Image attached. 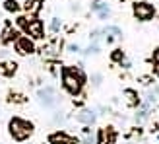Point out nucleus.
Wrapping results in <instances>:
<instances>
[{"instance_id":"10","label":"nucleus","mask_w":159,"mask_h":144,"mask_svg":"<svg viewBox=\"0 0 159 144\" xmlns=\"http://www.w3.org/2000/svg\"><path fill=\"white\" fill-rule=\"evenodd\" d=\"M16 39H18V29L12 27L10 23H6V27L2 31V41L8 43V41H16Z\"/></svg>"},{"instance_id":"15","label":"nucleus","mask_w":159,"mask_h":144,"mask_svg":"<svg viewBox=\"0 0 159 144\" xmlns=\"http://www.w3.org/2000/svg\"><path fill=\"white\" fill-rule=\"evenodd\" d=\"M60 26H62V23H60V20H58V18H52V20H51V26H49V29L52 31V33H58V31H60Z\"/></svg>"},{"instance_id":"25","label":"nucleus","mask_w":159,"mask_h":144,"mask_svg":"<svg viewBox=\"0 0 159 144\" xmlns=\"http://www.w3.org/2000/svg\"><path fill=\"white\" fill-rule=\"evenodd\" d=\"M25 144H33V142H25Z\"/></svg>"},{"instance_id":"23","label":"nucleus","mask_w":159,"mask_h":144,"mask_svg":"<svg viewBox=\"0 0 159 144\" xmlns=\"http://www.w3.org/2000/svg\"><path fill=\"white\" fill-rule=\"evenodd\" d=\"M8 59V51L6 49H0V60H6Z\"/></svg>"},{"instance_id":"22","label":"nucleus","mask_w":159,"mask_h":144,"mask_svg":"<svg viewBox=\"0 0 159 144\" xmlns=\"http://www.w3.org/2000/svg\"><path fill=\"white\" fill-rule=\"evenodd\" d=\"M153 62H155V65H159V47L153 51Z\"/></svg>"},{"instance_id":"7","label":"nucleus","mask_w":159,"mask_h":144,"mask_svg":"<svg viewBox=\"0 0 159 144\" xmlns=\"http://www.w3.org/2000/svg\"><path fill=\"white\" fill-rule=\"evenodd\" d=\"M95 119H97V113H95L93 109H82V111H78V113H76V121L85 125V127L93 125Z\"/></svg>"},{"instance_id":"12","label":"nucleus","mask_w":159,"mask_h":144,"mask_svg":"<svg viewBox=\"0 0 159 144\" xmlns=\"http://www.w3.org/2000/svg\"><path fill=\"white\" fill-rule=\"evenodd\" d=\"M2 8H4L6 12H10V14H18L21 10V4L18 2V0H4Z\"/></svg>"},{"instance_id":"11","label":"nucleus","mask_w":159,"mask_h":144,"mask_svg":"<svg viewBox=\"0 0 159 144\" xmlns=\"http://www.w3.org/2000/svg\"><path fill=\"white\" fill-rule=\"evenodd\" d=\"M122 95H124V103L128 107H134V105H138V92H134V90H124L122 92Z\"/></svg>"},{"instance_id":"4","label":"nucleus","mask_w":159,"mask_h":144,"mask_svg":"<svg viewBox=\"0 0 159 144\" xmlns=\"http://www.w3.org/2000/svg\"><path fill=\"white\" fill-rule=\"evenodd\" d=\"M132 14L138 22H149V20H153V16H155V6L140 0V2L132 4Z\"/></svg>"},{"instance_id":"8","label":"nucleus","mask_w":159,"mask_h":144,"mask_svg":"<svg viewBox=\"0 0 159 144\" xmlns=\"http://www.w3.org/2000/svg\"><path fill=\"white\" fill-rule=\"evenodd\" d=\"M49 142L51 144H74V137L64 131H57V132L49 134Z\"/></svg>"},{"instance_id":"24","label":"nucleus","mask_w":159,"mask_h":144,"mask_svg":"<svg viewBox=\"0 0 159 144\" xmlns=\"http://www.w3.org/2000/svg\"><path fill=\"white\" fill-rule=\"evenodd\" d=\"M153 72H155V74L159 76V65H155V68H153Z\"/></svg>"},{"instance_id":"2","label":"nucleus","mask_w":159,"mask_h":144,"mask_svg":"<svg viewBox=\"0 0 159 144\" xmlns=\"http://www.w3.org/2000/svg\"><path fill=\"white\" fill-rule=\"evenodd\" d=\"M8 132H10V137L16 140V142H25L31 134L35 132V127L31 121L23 117H12L10 121H8Z\"/></svg>"},{"instance_id":"9","label":"nucleus","mask_w":159,"mask_h":144,"mask_svg":"<svg viewBox=\"0 0 159 144\" xmlns=\"http://www.w3.org/2000/svg\"><path fill=\"white\" fill-rule=\"evenodd\" d=\"M115 142V132H113V129H99V132H97V144H113Z\"/></svg>"},{"instance_id":"21","label":"nucleus","mask_w":159,"mask_h":144,"mask_svg":"<svg viewBox=\"0 0 159 144\" xmlns=\"http://www.w3.org/2000/svg\"><path fill=\"white\" fill-rule=\"evenodd\" d=\"M62 121H64V115H62L60 111H58V113L54 115V123H62Z\"/></svg>"},{"instance_id":"3","label":"nucleus","mask_w":159,"mask_h":144,"mask_svg":"<svg viewBox=\"0 0 159 144\" xmlns=\"http://www.w3.org/2000/svg\"><path fill=\"white\" fill-rule=\"evenodd\" d=\"M37 98H39V103L45 107V109H52V107H57L58 105V94L57 90H54L52 86H45V88H39L37 90Z\"/></svg>"},{"instance_id":"16","label":"nucleus","mask_w":159,"mask_h":144,"mask_svg":"<svg viewBox=\"0 0 159 144\" xmlns=\"http://www.w3.org/2000/svg\"><path fill=\"white\" fill-rule=\"evenodd\" d=\"M111 59H113L115 62H122V59H124V53H122L120 49H115V53L111 55Z\"/></svg>"},{"instance_id":"1","label":"nucleus","mask_w":159,"mask_h":144,"mask_svg":"<svg viewBox=\"0 0 159 144\" xmlns=\"http://www.w3.org/2000/svg\"><path fill=\"white\" fill-rule=\"evenodd\" d=\"M60 76H62V86L70 95H78L80 92L84 90V84H85V74L82 72V68L78 66H64L60 70Z\"/></svg>"},{"instance_id":"13","label":"nucleus","mask_w":159,"mask_h":144,"mask_svg":"<svg viewBox=\"0 0 159 144\" xmlns=\"http://www.w3.org/2000/svg\"><path fill=\"white\" fill-rule=\"evenodd\" d=\"M23 8H25L27 12H31V14H37V12H41V0H27L25 4H23Z\"/></svg>"},{"instance_id":"17","label":"nucleus","mask_w":159,"mask_h":144,"mask_svg":"<svg viewBox=\"0 0 159 144\" xmlns=\"http://www.w3.org/2000/svg\"><path fill=\"white\" fill-rule=\"evenodd\" d=\"M10 101H16V103H25V95H21V94H12L10 95Z\"/></svg>"},{"instance_id":"5","label":"nucleus","mask_w":159,"mask_h":144,"mask_svg":"<svg viewBox=\"0 0 159 144\" xmlns=\"http://www.w3.org/2000/svg\"><path fill=\"white\" fill-rule=\"evenodd\" d=\"M23 29H25L27 37H31V39H43V37H45L43 22L39 20L37 16H33V18H29V20H27V26L23 27Z\"/></svg>"},{"instance_id":"19","label":"nucleus","mask_w":159,"mask_h":144,"mask_svg":"<svg viewBox=\"0 0 159 144\" xmlns=\"http://www.w3.org/2000/svg\"><path fill=\"white\" fill-rule=\"evenodd\" d=\"M80 49H82V47H80L78 43H70V45L66 47V51H68V53H80Z\"/></svg>"},{"instance_id":"20","label":"nucleus","mask_w":159,"mask_h":144,"mask_svg":"<svg viewBox=\"0 0 159 144\" xmlns=\"http://www.w3.org/2000/svg\"><path fill=\"white\" fill-rule=\"evenodd\" d=\"M101 80H103V76H101V74H93V76H91V82H93V86H95V88L101 84Z\"/></svg>"},{"instance_id":"6","label":"nucleus","mask_w":159,"mask_h":144,"mask_svg":"<svg viewBox=\"0 0 159 144\" xmlns=\"http://www.w3.org/2000/svg\"><path fill=\"white\" fill-rule=\"evenodd\" d=\"M14 49H16V53H18V55H31V53L35 51L33 39L27 37V35H20L14 41Z\"/></svg>"},{"instance_id":"14","label":"nucleus","mask_w":159,"mask_h":144,"mask_svg":"<svg viewBox=\"0 0 159 144\" xmlns=\"http://www.w3.org/2000/svg\"><path fill=\"white\" fill-rule=\"evenodd\" d=\"M103 33H105V35H111V37H115V39H120V37H122V31L118 29V27H115V26H107L105 29H103Z\"/></svg>"},{"instance_id":"18","label":"nucleus","mask_w":159,"mask_h":144,"mask_svg":"<svg viewBox=\"0 0 159 144\" xmlns=\"http://www.w3.org/2000/svg\"><path fill=\"white\" fill-rule=\"evenodd\" d=\"M97 53H99V45H97V43H91V45L85 49V55H97Z\"/></svg>"}]
</instances>
